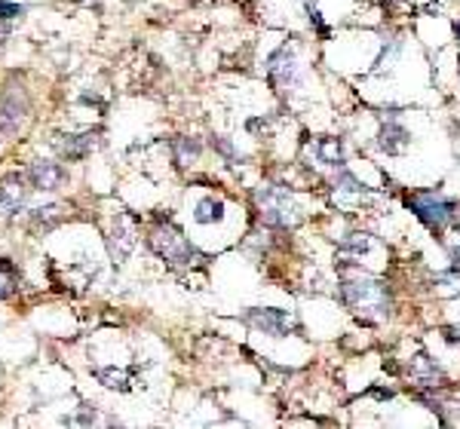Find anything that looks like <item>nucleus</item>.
Instances as JSON below:
<instances>
[{
  "label": "nucleus",
  "mask_w": 460,
  "mask_h": 429,
  "mask_svg": "<svg viewBox=\"0 0 460 429\" xmlns=\"http://www.w3.org/2000/svg\"><path fill=\"white\" fill-rule=\"evenodd\" d=\"M335 267L340 270V301H344L347 310L353 313L365 316V319H375V322H384L393 310V301H390V292L381 279L368 276L362 270V261H356L350 255H340L335 261Z\"/></svg>",
  "instance_id": "f257e3e1"
},
{
  "label": "nucleus",
  "mask_w": 460,
  "mask_h": 429,
  "mask_svg": "<svg viewBox=\"0 0 460 429\" xmlns=\"http://www.w3.org/2000/svg\"><path fill=\"white\" fill-rule=\"evenodd\" d=\"M255 203H258V212H261V221L267 227L288 230V227H298L304 218L292 187H286V184H264V187H258Z\"/></svg>",
  "instance_id": "f03ea898"
},
{
  "label": "nucleus",
  "mask_w": 460,
  "mask_h": 429,
  "mask_svg": "<svg viewBox=\"0 0 460 429\" xmlns=\"http://www.w3.org/2000/svg\"><path fill=\"white\" fill-rule=\"evenodd\" d=\"M405 203L436 236H439L445 227L454 224L457 214H460L457 199L445 196V194H439V190H414V194H408Z\"/></svg>",
  "instance_id": "7ed1b4c3"
},
{
  "label": "nucleus",
  "mask_w": 460,
  "mask_h": 429,
  "mask_svg": "<svg viewBox=\"0 0 460 429\" xmlns=\"http://www.w3.org/2000/svg\"><path fill=\"white\" fill-rule=\"evenodd\" d=\"M147 242H151V249L157 251L163 261L178 264V267H194V264L203 261V255L197 251L194 242L184 239L181 230H178V227H172V224L157 227V230L147 236Z\"/></svg>",
  "instance_id": "20e7f679"
},
{
  "label": "nucleus",
  "mask_w": 460,
  "mask_h": 429,
  "mask_svg": "<svg viewBox=\"0 0 460 429\" xmlns=\"http://www.w3.org/2000/svg\"><path fill=\"white\" fill-rule=\"evenodd\" d=\"M267 80H270L273 90H292V86L301 83V65L295 47L283 43L267 56Z\"/></svg>",
  "instance_id": "39448f33"
},
{
  "label": "nucleus",
  "mask_w": 460,
  "mask_h": 429,
  "mask_svg": "<svg viewBox=\"0 0 460 429\" xmlns=\"http://www.w3.org/2000/svg\"><path fill=\"white\" fill-rule=\"evenodd\" d=\"M246 319L255 325L258 331L273 335V337H286V335H292V328H295L292 313H288V310H279V307H252L246 313Z\"/></svg>",
  "instance_id": "423d86ee"
},
{
  "label": "nucleus",
  "mask_w": 460,
  "mask_h": 429,
  "mask_svg": "<svg viewBox=\"0 0 460 429\" xmlns=\"http://www.w3.org/2000/svg\"><path fill=\"white\" fill-rule=\"evenodd\" d=\"M135 242H138V236H135V227H132V221L126 218V214H117L114 224H110V236H108L110 261H114V264H123L126 258L132 255Z\"/></svg>",
  "instance_id": "0eeeda50"
},
{
  "label": "nucleus",
  "mask_w": 460,
  "mask_h": 429,
  "mask_svg": "<svg viewBox=\"0 0 460 429\" xmlns=\"http://www.w3.org/2000/svg\"><path fill=\"white\" fill-rule=\"evenodd\" d=\"M25 178L34 190H58L65 181H68V172H65L58 162H49V160H37L25 169Z\"/></svg>",
  "instance_id": "6e6552de"
},
{
  "label": "nucleus",
  "mask_w": 460,
  "mask_h": 429,
  "mask_svg": "<svg viewBox=\"0 0 460 429\" xmlns=\"http://www.w3.org/2000/svg\"><path fill=\"white\" fill-rule=\"evenodd\" d=\"M408 144H411V132H408L402 123L390 120V123H384L381 129H377L375 147L381 153H387V157H399V153H405Z\"/></svg>",
  "instance_id": "1a4fd4ad"
},
{
  "label": "nucleus",
  "mask_w": 460,
  "mask_h": 429,
  "mask_svg": "<svg viewBox=\"0 0 460 429\" xmlns=\"http://www.w3.org/2000/svg\"><path fill=\"white\" fill-rule=\"evenodd\" d=\"M408 377H411L418 387H424V389H436V387H442V383H445L442 368L436 365V359H429L427 353L411 356V362H408Z\"/></svg>",
  "instance_id": "9d476101"
},
{
  "label": "nucleus",
  "mask_w": 460,
  "mask_h": 429,
  "mask_svg": "<svg viewBox=\"0 0 460 429\" xmlns=\"http://www.w3.org/2000/svg\"><path fill=\"white\" fill-rule=\"evenodd\" d=\"M28 178L25 175H10L0 181V214H13L25 205L28 199Z\"/></svg>",
  "instance_id": "9b49d317"
},
{
  "label": "nucleus",
  "mask_w": 460,
  "mask_h": 429,
  "mask_svg": "<svg viewBox=\"0 0 460 429\" xmlns=\"http://www.w3.org/2000/svg\"><path fill=\"white\" fill-rule=\"evenodd\" d=\"M331 194H335L338 203H362V196H368L365 181H359L350 169L340 166L338 175L331 178Z\"/></svg>",
  "instance_id": "f8f14e48"
},
{
  "label": "nucleus",
  "mask_w": 460,
  "mask_h": 429,
  "mask_svg": "<svg viewBox=\"0 0 460 429\" xmlns=\"http://www.w3.org/2000/svg\"><path fill=\"white\" fill-rule=\"evenodd\" d=\"M99 144V132H80V135H62V142H56L58 153H62L68 162H77V160H86L89 153L95 151Z\"/></svg>",
  "instance_id": "ddd939ff"
},
{
  "label": "nucleus",
  "mask_w": 460,
  "mask_h": 429,
  "mask_svg": "<svg viewBox=\"0 0 460 429\" xmlns=\"http://www.w3.org/2000/svg\"><path fill=\"white\" fill-rule=\"evenodd\" d=\"M313 157L329 169H340L347 162V153H344V142L338 135H322L313 142Z\"/></svg>",
  "instance_id": "4468645a"
},
{
  "label": "nucleus",
  "mask_w": 460,
  "mask_h": 429,
  "mask_svg": "<svg viewBox=\"0 0 460 429\" xmlns=\"http://www.w3.org/2000/svg\"><path fill=\"white\" fill-rule=\"evenodd\" d=\"M224 199H218V196H203V199H197V205H194V224L199 227H212V224H221L224 221Z\"/></svg>",
  "instance_id": "2eb2a0df"
},
{
  "label": "nucleus",
  "mask_w": 460,
  "mask_h": 429,
  "mask_svg": "<svg viewBox=\"0 0 460 429\" xmlns=\"http://www.w3.org/2000/svg\"><path fill=\"white\" fill-rule=\"evenodd\" d=\"M338 251L340 255H350V258H368L375 251V236H368V233H347V236H340L338 239Z\"/></svg>",
  "instance_id": "dca6fc26"
},
{
  "label": "nucleus",
  "mask_w": 460,
  "mask_h": 429,
  "mask_svg": "<svg viewBox=\"0 0 460 429\" xmlns=\"http://www.w3.org/2000/svg\"><path fill=\"white\" fill-rule=\"evenodd\" d=\"M95 377L108 389H120V393L132 389V371H123V368H95Z\"/></svg>",
  "instance_id": "f3484780"
},
{
  "label": "nucleus",
  "mask_w": 460,
  "mask_h": 429,
  "mask_svg": "<svg viewBox=\"0 0 460 429\" xmlns=\"http://www.w3.org/2000/svg\"><path fill=\"white\" fill-rule=\"evenodd\" d=\"M172 153H175V162L178 166H188V162H197L199 157V142L188 135H175L172 138Z\"/></svg>",
  "instance_id": "a211bd4d"
},
{
  "label": "nucleus",
  "mask_w": 460,
  "mask_h": 429,
  "mask_svg": "<svg viewBox=\"0 0 460 429\" xmlns=\"http://www.w3.org/2000/svg\"><path fill=\"white\" fill-rule=\"evenodd\" d=\"M31 221H34V227H43V230H49V227L58 221V209L56 205H40V209H34L31 212Z\"/></svg>",
  "instance_id": "6ab92c4d"
},
{
  "label": "nucleus",
  "mask_w": 460,
  "mask_h": 429,
  "mask_svg": "<svg viewBox=\"0 0 460 429\" xmlns=\"http://www.w3.org/2000/svg\"><path fill=\"white\" fill-rule=\"evenodd\" d=\"M212 147H215V151H218L227 162H236V160H240V153L233 151V144H230L224 135H212Z\"/></svg>",
  "instance_id": "aec40b11"
},
{
  "label": "nucleus",
  "mask_w": 460,
  "mask_h": 429,
  "mask_svg": "<svg viewBox=\"0 0 460 429\" xmlns=\"http://www.w3.org/2000/svg\"><path fill=\"white\" fill-rule=\"evenodd\" d=\"M16 16H25V6L10 3V0H0V19H16Z\"/></svg>",
  "instance_id": "412c9836"
},
{
  "label": "nucleus",
  "mask_w": 460,
  "mask_h": 429,
  "mask_svg": "<svg viewBox=\"0 0 460 429\" xmlns=\"http://www.w3.org/2000/svg\"><path fill=\"white\" fill-rule=\"evenodd\" d=\"M448 258H451V267H457V270H460V236L448 246Z\"/></svg>",
  "instance_id": "4be33fe9"
},
{
  "label": "nucleus",
  "mask_w": 460,
  "mask_h": 429,
  "mask_svg": "<svg viewBox=\"0 0 460 429\" xmlns=\"http://www.w3.org/2000/svg\"><path fill=\"white\" fill-rule=\"evenodd\" d=\"M442 335H445V340H448V344H460V328H454V325H448V328H442Z\"/></svg>",
  "instance_id": "5701e85b"
},
{
  "label": "nucleus",
  "mask_w": 460,
  "mask_h": 429,
  "mask_svg": "<svg viewBox=\"0 0 460 429\" xmlns=\"http://www.w3.org/2000/svg\"><path fill=\"white\" fill-rule=\"evenodd\" d=\"M13 288H16V285H13V276H6V273H3V276H0V298L13 294Z\"/></svg>",
  "instance_id": "b1692460"
},
{
  "label": "nucleus",
  "mask_w": 460,
  "mask_h": 429,
  "mask_svg": "<svg viewBox=\"0 0 460 429\" xmlns=\"http://www.w3.org/2000/svg\"><path fill=\"white\" fill-rule=\"evenodd\" d=\"M454 34H457V40H460V22H457V28H454Z\"/></svg>",
  "instance_id": "393cba45"
},
{
  "label": "nucleus",
  "mask_w": 460,
  "mask_h": 429,
  "mask_svg": "<svg viewBox=\"0 0 460 429\" xmlns=\"http://www.w3.org/2000/svg\"><path fill=\"white\" fill-rule=\"evenodd\" d=\"M0 129H3V126H0Z\"/></svg>",
  "instance_id": "a878e982"
}]
</instances>
